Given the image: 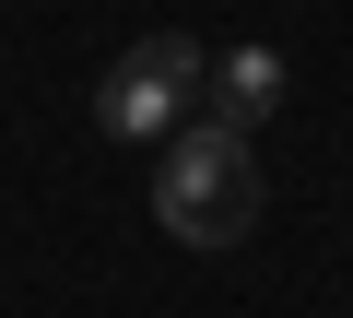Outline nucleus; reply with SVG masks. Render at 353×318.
<instances>
[{
    "label": "nucleus",
    "instance_id": "f257e3e1",
    "mask_svg": "<svg viewBox=\"0 0 353 318\" xmlns=\"http://www.w3.org/2000/svg\"><path fill=\"white\" fill-rule=\"evenodd\" d=\"M153 224L176 248H236L259 224V153L212 118H176L165 130V166H153Z\"/></svg>",
    "mask_w": 353,
    "mask_h": 318
},
{
    "label": "nucleus",
    "instance_id": "f03ea898",
    "mask_svg": "<svg viewBox=\"0 0 353 318\" xmlns=\"http://www.w3.org/2000/svg\"><path fill=\"white\" fill-rule=\"evenodd\" d=\"M201 71H212V48H201V36H176V24H165V36H141V48L94 83V130H106V141H165L176 118H201V106H189V95H201Z\"/></svg>",
    "mask_w": 353,
    "mask_h": 318
},
{
    "label": "nucleus",
    "instance_id": "7ed1b4c3",
    "mask_svg": "<svg viewBox=\"0 0 353 318\" xmlns=\"http://www.w3.org/2000/svg\"><path fill=\"white\" fill-rule=\"evenodd\" d=\"M201 118H212V130H236V141H259V130L283 118V48H259V36H248V48H224V59L201 71Z\"/></svg>",
    "mask_w": 353,
    "mask_h": 318
}]
</instances>
